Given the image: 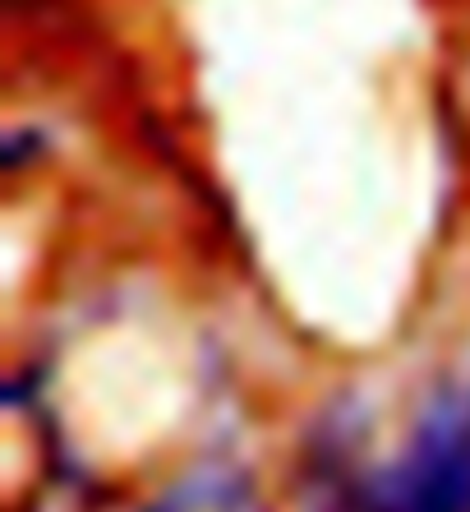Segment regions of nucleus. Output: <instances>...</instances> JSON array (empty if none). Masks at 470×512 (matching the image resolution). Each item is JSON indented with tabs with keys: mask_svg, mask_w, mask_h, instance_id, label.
<instances>
[{
	"mask_svg": "<svg viewBox=\"0 0 470 512\" xmlns=\"http://www.w3.org/2000/svg\"><path fill=\"white\" fill-rule=\"evenodd\" d=\"M378 512H470V397L429 416L411 457L378 489Z\"/></svg>",
	"mask_w": 470,
	"mask_h": 512,
	"instance_id": "obj_1",
	"label": "nucleus"
}]
</instances>
